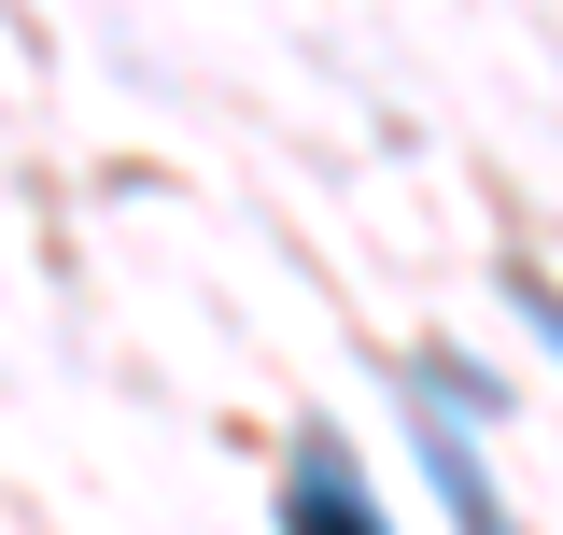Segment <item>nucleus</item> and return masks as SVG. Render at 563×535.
I'll return each instance as SVG.
<instances>
[{
	"instance_id": "nucleus-1",
	"label": "nucleus",
	"mask_w": 563,
	"mask_h": 535,
	"mask_svg": "<svg viewBox=\"0 0 563 535\" xmlns=\"http://www.w3.org/2000/svg\"><path fill=\"white\" fill-rule=\"evenodd\" d=\"M282 535H380L366 522V493H352L339 437H296V479H282Z\"/></svg>"
},
{
	"instance_id": "nucleus-2",
	"label": "nucleus",
	"mask_w": 563,
	"mask_h": 535,
	"mask_svg": "<svg viewBox=\"0 0 563 535\" xmlns=\"http://www.w3.org/2000/svg\"><path fill=\"white\" fill-rule=\"evenodd\" d=\"M422 466H437V493H451V522H465V535H521L507 507H493V479H479V451H465V423H422Z\"/></svg>"
},
{
	"instance_id": "nucleus-3",
	"label": "nucleus",
	"mask_w": 563,
	"mask_h": 535,
	"mask_svg": "<svg viewBox=\"0 0 563 535\" xmlns=\"http://www.w3.org/2000/svg\"><path fill=\"white\" fill-rule=\"evenodd\" d=\"M507 310H521V325L563 352V282H550V268H507Z\"/></svg>"
}]
</instances>
